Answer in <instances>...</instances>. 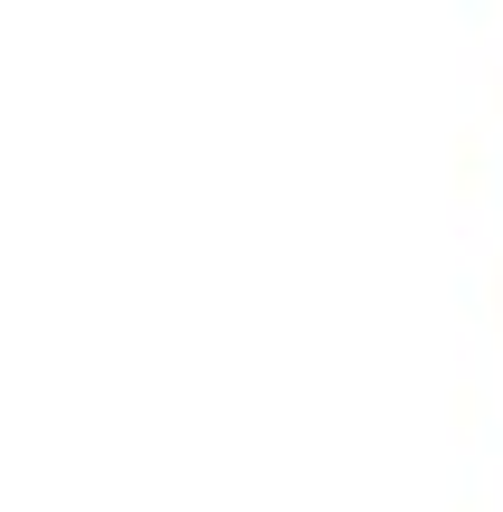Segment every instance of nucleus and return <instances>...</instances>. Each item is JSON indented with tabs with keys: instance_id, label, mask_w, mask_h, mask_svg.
<instances>
[]
</instances>
